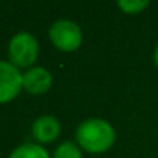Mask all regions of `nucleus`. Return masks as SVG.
<instances>
[{"mask_svg":"<svg viewBox=\"0 0 158 158\" xmlns=\"http://www.w3.org/2000/svg\"><path fill=\"white\" fill-rule=\"evenodd\" d=\"M116 133L113 126L102 118H89L76 129L77 146L89 153H102L115 143Z\"/></svg>","mask_w":158,"mask_h":158,"instance_id":"nucleus-1","label":"nucleus"},{"mask_svg":"<svg viewBox=\"0 0 158 158\" xmlns=\"http://www.w3.org/2000/svg\"><path fill=\"white\" fill-rule=\"evenodd\" d=\"M50 40L60 51H74L82 44V30L70 19L56 20L48 30Z\"/></svg>","mask_w":158,"mask_h":158,"instance_id":"nucleus-2","label":"nucleus"},{"mask_svg":"<svg viewBox=\"0 0 158 158\" xmlns=\"http://www.w3.org/2000/svg\"><path fill=\"white\" fill-rule=\"evenodd\" d=\"M10 60L13 65L19 67H30L36 62L39 56V44L31 33H17L8 47Z\"/></svg>","mask_w":158,"mask_h":158,"instance_id":"nucleus-3","label":"nucleus"},{"mask_svg":"<svg viewBox=\"0 0 158 158\" xmlns=\"http://www.w3.org/2000/svg\"><path fill=\"white\" fill-rule=\"evenodd\" d=\"M22 73L11 62L0 60V104L13 101L20 90L22 85Z\"/></svg>","mask_w":158,"mask_h":158,"instance_id":"nucleus-4","label":"nucleus"},{"mask_svg":"<svg viewBox=\"0 0 158 158\" xmlns=\"http://www.w3.org/2000/svg\"><path fill=\"white\" fill-rule=\"evenodd\" d=\"M53 82L51 73L44 67H31L22 76V85L28 93L40 95L50 90Z\"/></svg>","mask_w":158,"mask_h":158,"instance_id":"nucleus-5","label":"nucleus"},{"mask_svg":"<svg viewBox=\"0 0 158 158\" xmlns=\"http://www.w3.org/2000/svg\"><path fill=\"white\" fill-rule=\"evenodd\" d=\"M31 133L39 143H51L60 133V123L51 115L39 116L33 123Z\"/></svg>","mask_w":158,"mask_h":158,"instance_id":"nucleus-6","label":"nucleus"},{"mask_svg":"<svg viewBox=\"0 0 158 158\" xmlns=\"http://www.w3.org/2000/svg\"><path fill=\"white\" fill-rule=\"evenodd\" d=\"M10 158H50V155L40 144L25 143L14 149Z\"/></svg>","mask_w":158,"mask_h":158,"instance_id":"nucleus-7","label":"nucleus"},{"mask_svg":"<svg viewBox=\"0 0 158 158\" xmlns=\"http://www.w3.org/2000/svg\"><path fill=\"white\" fill-rule=\"evenodd\" d=\"M53 158H82V150L71 141H64L56 147Z\"/></svg>","mask_w":158,"mask_h":158,"instance_id":"nucleus-8","label":"nucleus"},{"mask_svg":"<svg viewBox=\"0 0 158 158\" xmlns=\"http://www.w3.org/2000/svg\"><path fill=\"white\" fill-rule=\"evenodd\" d=\"M118 6L127 14H138L149 6L147 0H118Z\"/></svg>","mask_w":158,"mask_h":158,"instance_id":"nucleus-9","label":"nucleus"},{"mask_svg":"<svg viewBox=\"0 0 158 158\" xmlns=\"http://www.w3.org/2000/svg\"><path fill=\"white\" fill-rule=\"evenodd\" d=\"M153 60H155V65L158 67V44L155 47V51H153Z\"/></svg>","mask_w":158,"mask_h":158,"instance_id":"nucleus-10","label":"nucleus"}]
</instances>
